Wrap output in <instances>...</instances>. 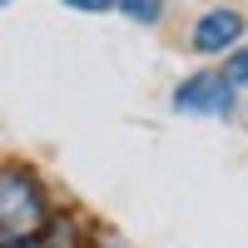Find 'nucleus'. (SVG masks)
<instances>
[{
    "label": "nucleus",
    "instance_id": "nucleus-1",
    "mask_svg": "<svg viewBox=\"0 0 248 248\" xmlns=\"http://www.w3.org/2000/svg\"><path fill=\"white\" fill-rule=\"evenodd\" d=\"M60 218L50 189L30 164H0V243H20L45 233Z\"/></svg>",
    "mask_w": 248,
    "mask_h": 248
},
{
    "label": "nucleus",
    "instance_id": "nucleus-2",
    "mask_svg": "<svg viewBox=\"0 0 248 248\" xmlns=\"http://www.w3.org/2000/svg\"><path fill=\"white\" fill-rule=\"evenodd\" d=\"M233 105H238V90H233V79L223 70H199L189 79H179V90H174V109L179 114L223 119V114H233Z\"/></svg>",
    "mask_w": 248,
    "mask_h": 248
},
{
    "label": "nucleus",
    "instance_id": "nucleus-3",
    "mask_svg": "<svg viewBox=\"0 0 248 248\" xmlns=\"http://www.w3.org/2000/svg\"><path fill=\"white\" fill-rule=\"evenodd\" d=\"M243 30H248L243 10H233V5H209V10L194 20L189 45H194L199 55H233L238 40H243Z\"/></svg>",
    "mask_w": 248,
    "mask_h": 248
},
{
    "label": "nucleus",
    "instance_id": "nucleus-4",
    "mask_svg": "<svg viewBox=\"0 0 248 248\" xmlns=\"http://www.w3.org/2000/svg\"><path fill=\"white\" fill-rule=\"evenodd\" d=\"M114 10L134 25H159L164 20V0H114Z\"/></svg>",
    "mask_w": 248,
    "mask_h": 248
},
{
    "label": "nucleus",
    "instance_id": "nucleus-5",
    "mask_svg": "<svg viewBox=\"0 0 248 248\" xmlns=\"http://www.w3.org/2000/svg\"><path fill=\"white\" fill-rule=\"evenodd\" d=\"M223 75L233 79V90H248V45H238L229 55V65H223Z\"/></svg>",
    "mask_w": 248,
    "mask_h": 248
},
{
    "label": "nucleus",
    "instance_id": "nucleus-6",
    "mask_svg": "<svg viewBox=\"0 0 248 248\" xmlns=\"http://www.w3.org/2000/svg\"><path fill=\"white\" fill-rule=\"evenodd\" d=\"M65 10H79V15H109L114 0H60Z\"/></svg>",
    "mask_w": 248,
    "mask_h": 248
},
{
    "label": "nucleus",
    "instance_id": "nucleus-7",
    "mask_svg": "<svg viewBox=\"0 0 248 248\" xmlns=\"http://www.w3.org/2000/svg\"><path fill=\"white\" fill-rule=\"evenodd\" d=\"M85 248H129V243H119V238H90Z\"/></svg>",
    "mask_w": 248,
    "mask_h": 248
},
{
    "label": "nucleus",
    "instance_id": "nucleus-8",
    "mask_svg": "<svg viewBox=\"0 0 248 248\" xmlns=\"http://www.w3.org/2000/svg\"><path fill=\"white\" fill-rule=\"evenodd\" d=\"M0 5H10V0H0Z\"/></svg>",
    "mask_w": 248,
    "mask_h": 248
}]
</instances>
